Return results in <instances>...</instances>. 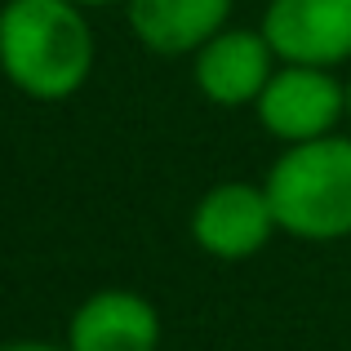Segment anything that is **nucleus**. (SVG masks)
<instances>
[{
    "label": "nucleus",
    "instance_id": "obj_1",
    "mask_svg": "<svg viewBox=\"0 0 351 351\" xmlns=\"http://www.w3.org/2000/svg\"><path fill=\"white\" fill-rule=\"evenodd\" d=\"M0 71L18 94L62 103L94 71V32L76 0H5L0 5Z\"/></svg>",
    "mask_w": 351,
    "mask_h": 351
},
{
    "label": "nucleus",
    "instance_id": "obj_2",
    "mask_svg": "<svg viewBox=\"0 0 351 351\" xmlns=\"http://www.w3.org/2000/svg\"><path fill=\"white\" fill-rule=\"evenodd\" d=\"M280 232L298 240H347L351 236V138L325 134L311 143H293L276 156L267 173Z\"/></svg>",
    "mask_w": 351,
    "mask_h": 351
},
{
    "label": "nucleus",
    "instance_id": "obj_3",
    "mask_svg": "<svg viewBox=\"0 0 351 351\" xmlns=\"http://www.w3.org/2000/svg\"><path fill=\"white\" fill-rule=\"evenodd\" d=\"M258 125L280 147L311 143L338 129L347 116V85L329 67H307V62H280L267 80V89L254 103Z\"/></svg>",
    "mask_w": 351,
    "mask_h": 351
},
{
    "label": "nucleus",
    "instance_id": "obj_4",
    "mask_svg": "<svg viewBox=\"0 0 351 351\" xmlns=\"http://www.w3.org/2000/svg\"><path fill=\"white\" fill-rule=\"evenodd\" d=\"M276 232L280 223H276L263 182H218L191 209V240L200 245V254L218 258V263H245V258L263 254Z\"/></svg>",
    "mask_w": 351,
    "mask_h": 351
},
{
    "label": "nucleus",
    "instance_id": "obj_5",
    "mask_svg": "<svg viewBox=\"0 0 351 351\" xmlns=\"http://www.w3.org/2000/svg\"><path fill=\"white\" fill-rule=\"evenodd\" d=\"M276 67H280V58L263 36V27L258 32L223 27L191 53V80L218 107H254Z\"/></svg>",
    "mask_w": 351,
    "mask_h": 351
},
{
    "label": "nucleus",
    "instance_id": "obj_6",
    "mask_svg": "<svg viewBox=\"0 0 351 351\" xmlns=\"http://www.w3.org/2000/svg\"><path fill=\"white\" fill-rule=\"evenodd\" d=\"M263 36L280 62L338 67L351 58V0H267Z\"/></svg>",
    "mask_w": 351,
    "mask_h": 351
},
{
    "label": "nucleus",
    "instance_id": "obj_7",
    "mask_svg": "<svg viewBox=\"0 0 351 351\" xmlns=\"http://www.w3.org/2000/svg\"><path fill=\"white\" fill-rule=\"evenodd\" d=\"M160 311L134 289H98L71 311L67 351H156Z\"/></svg>",
    "mask_w": 351,
    "mask_h": 351
},
{
    "label": "nucleus",
    "instance_id": "obj_8",
    "mask_svg": "<svg viewBox=\"0 0 351 351\" xmlns=\"http://www.w3.org/2000/svg\"><path fill=\"white\" fill-rule=\"evenodd\" d=\"M232 5L236 0H125V14L138 45L178 58V53H196L209 36L223 32Z\"/></svg>",
    "mask_w": 351,
    "mask_h": 351
},
{
    "label": "nucleus",
    "instance_id": "obj_9",
    "mask_svg": "<svg viewBox=\"0 0 351 351\" xmlns=\"http://www.w3.org/2000/svg\"><path fill=\"white\" fill-rule=\"evenodd\" d=\"M0 351H67V343L53 347V343H32V338H23V343H5Z\"/></svg>",
    "mask_w": 351,
    "mask_h": 351
},
{
    "label": "nucleus",
    "instance_id": "obj_10",
    "mask_svg": "<svg viewBox=\"0 0 351 351\" xmlns=\"http://www.w3.org/2000/svg\"><path fill=\"white\" fill-rule=\"evenodd\" d=\"M80 9H103V5H125V0H76Z\"/></svg>",
    "mask_w": 351,
    "mask_h": 351
},
{
    "label": "nucleus",
    "instance_id": "obj_11",
    "mask_svg": "<svg viewBox=\"0 0 351 351\" xmlns=\"http://www.w3.org/2000/svg\"><path fill=\"white\" fill-rule=\"evenodd\" d=\"M347 120H351V80H347Z\"/></svg>",
    "mask_w": 351,
    "mask_h": 351
}]
</instances>
